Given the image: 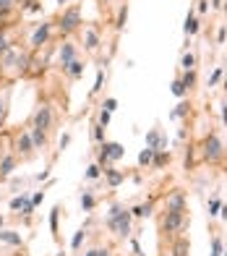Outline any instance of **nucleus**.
<instances>
[{
  "label": "nucleus",
  "mask_w": 227,
  "mask_h": 256,
  "mask_svg": "<svg viewBox=\"0 0 227 256\" xmlns=\"http://www.w3.org/2000/svg\"><path fill=\"white\" fill-rule=\"evenodd\" d=\"M107 225L113 227V230L120 235V238H125L131 233V214H128V209H123L120 204H115L113 209H110V217H107Z\"/></svg>",
  "instance_id": "nucleus-1"
},
{
  "label": "nucleus",
  "mask_w": 227,
  "mask_h": 256,
  "mask_svg": "<svg viewBox=\"0 0 227 256\" xmlns=\"http://www.w3.org/2000/svg\"><path fill=\"white\" fill-rule=\"evenodd\" d=\"M204 157L209 162H220L222 160V141L217 133H209L206 141H204Z\"/></svg>",
  "instance_id": "nucleus-2"
},
{
  "label": "nucleus",
  "mask_w": 227,
  "mask_h": 256,
  "mask_svg": "<svg viewBox=\"0 0 227 256\" xmlns=\"http://www.w3.org/2000/svg\"><path fill=\"white\" fill-rule=\"evenodd\" d=\"M50 126H52V113H50V107H47V105H39L37 113H34V128H37V131H47Z\"/></svg>",
  "instance_id": "nucleus-3"
},
{
  "label": "nucleus",
  "mask_w": 227,
  "mask_h": 256,
  "mask_svg": "<svg viewBox=\"0 0 227 256\" xmlns=\"http://www.w3.org/2000/svg\"><path fill=\"white\" fill-rule=\"evenodd\" d=\"M183 225H186V212H167L165 222H162V227H165V230H170V233L180 230Z\"/></svg>",
  "instance_id": "nucleus-4"
},
{
  "label": "nucleus",
  "mask_w": 227,
  "mask_h": 256,
  "mask_svg": "<svg viewBox=\"0 0 227 256\" xmlns=\"http://www.w3.org/2000/svg\"><path fill=\"white\" fill-rule=\"evenodd\" d=\"M78 21H81V13H78V8H71V11H66L63 13V18H60V26L66 32H74L76 26H78Z\"/></svg>",
  "instance_id": "nucleus-5"
},
{
  "label": "nucleus",
  "mask_w": 227,
  "mask_h": 256,
  "mask_svg": "<svg viewBox=\"0 0 227 256\" xmlns=\"http://www.w3.org/2000/svg\"><path fill=\"white\" fill-rule=\"evenodd\" d=\"M123 157V146L120 144H102V152H99V160H120Z\"/></svg>",
  "instance_id": "nucleus-6"
},
{
  "label": "nucleus",
  "mask_w": 227,
  "mask_h": 256,
  "mask_svg": "<svg viewBox=\"0 0 227 256\" xmlns=\"http://www.w3.org/2000/svg\"><path fill=\"white\" fill-rule=\"evenodd\" d=\"M74 60H76V47H74L71 42H66V44L60 47V63H63V68L71 66Z\"/></svg>",
  "instance_id": "nucleus-7"
},
{
  "label": "nucleus",
  "mask_w": 227,
  "mask_h": 256,
  "mask_svg": "<svg viewBox=\"0 0 227 256\" xmlns=\"http://www.w3.org/2000/svg\"><path fill=\"white\" fill-rule=\"evenodd\" d=\"M167 212H186V196H183V194L170 196V201H167Z\"/></svg>",
  "instance_id": "nucleus-8"
},
{
  "label": "nucleus",
  "mask_w": 227,
  "mask_h": 256,
  "mask_svg": "<svg viewBox=\"0 0 227 256\" xmlns=\"http://www.w3.org/2000/svg\"><path fill=\"white\" fill-rule=\"evenodd\" d=\"M147 144L151 146V149H157V152H159L162 146H165V139H162V133H159V131H149V133H147Z\"/></svg>",
  "instance_id": "nucleus-9"
},
{
  "label": "nucleus",
  "mask_w": 227,
  "mask_h": 256,
  "mask_svg": "<svg viewBox=\"0 0 227 256\" xmlns=\"http://www.w3.org/2000/svg\"><path fill=\"white\" fill-rule=\"evenodd\" d=\"M13 165H16V160L8 154V157H3V162H0V178H8L13 172Z\"/></svg>",
  "instance_id": "nucleus-10"
},
{
  "label": "nucleus",
  "mask_w": 227,
  "mask_h": 256,
  "mask_svg": "<svg viewBox=\"0 0 227 256\" xmlns=\"http://www.w3.org/2000/svg\"><path fill=\"white\" fill-rule=\"evenodd\" d=\"M47 34H50V26H47V24H42L39 29H37V34L32 37V44H34V47H39V44H42L44 40H47Z\"/></svg>",
  "instance_id": "nucleus-11"
},
{
  "label": "nucleus",
  "mask_w": 227,
  "mask_h": 256,
  "mask_svg": "<svg viewBox=\"0 0 227 256\" xmlns=\"http://www.w3.org/2000/svg\"><path fill=\"white\" fill-rule=\"evenodd\" d=\"M11 209H24V214H29L32 212V201H26L24 196H16L11 201Z\"/></svg>",
  "instance_id": "nucleus-12"
},
{
  "label": "nucleus",
  "mask_w": 227,
  "mask_h": 256,
  "mask_svg": "<svg viewBox=\"0 0 227 256\" xmlns=\"http://www.w3.org/2000/svg\"><path fill=\"white\" fill-rule=\"evenodd\" d=\"M183 29H186V34H188V37L198 32V18H196L193 13H188V16H186V26H183Z\"/></svg>",
  "instance_id": "nucleus-13"
},
{
  "label": "nucleus",
  "mask_w": 227,
  "mask_h": 256,
  "mask_svg": "<svg viewBox=\"0 0 227 256\" xmlns=\"http://www.w3.org/2000/svg\"><path fill=\"white\" fill-rule=\"evenodd\" d=\"M32 146H34V144H32V139H29L26 133H24V136H19V141H16V149L24 152V154H29V152H32Z\"/></svg>",
  "instance_id": "nucleus-14"
},
{
  "label": "nucleus",
  "mask_w": 227,
  "mask_h": 256,
  "mask_svg": "<svg viewBox=\"0 0 227 256\" xmlns=\"http://www.w3.org/2000/svg\"><path fill=\"white\" fill-rule=\"evenodd\" d=\"M180 68H183V71H193L196 68V58L190 52H186L183 58H180Z\"/></svg>",
  "instance_id": "nucleus-15"
},
{
  "label": "nucleus",
  "mask_w": 227,
  "mask_h": 256,
  "mask_svg": "<svg viewBox=\"0 0 227 256\" xmlns=\"http://www.w3.org/2000/svg\"><path fill=\"white\" fill-rule=\"evenodd\" d=\"M154 152H157V149H151V146H147V149H144V152L139 154V165H149V162L154 160Z\"/></svg>",
  "instance_id": "nucleus-16"
},
{
  "label": "nucleus",
  "mask_w": 227,
  "mask_h": 256,
  "mask_svg": "<svg viewBox=\"0 0 227 256\" xmlns=\"http://www.w3.org/2000/svg\"><path fill=\"white\" fill-rule=\"evenodd\" d=\"M180 84L186 86V91H188V89H193V84H196V73H193V71H186V76L180 79Z\"/></svg>",
  "instance_id": "nucleus-17"
},
{
  "label": "nucleus",
  "mask_w": 227,
  "mask_h": 256,
  "mask_svg": "<svg viewBox=\"0 0 227 256\" xmlns=\"http://www.w3.org/2000/svg\"><path fill=\"white\" fill-rule=\"evenodd\" d=\"M0 241L13 243V246H21V235H13V233H0Z\"/></svg>",
  "instance_id": "nucleus-18"
},
{
  "label": "nucleus",
  "mask_w": 227,
  "mask_h": 256,
  "mask_svg": "<svg viewBox=\"0 0 227 256\" xmlns=\"http://www.w3.org/2000/svg\"><path fill=\"white\" fill-rule=\"evenodd\" d=\"M66 71L71 73V76H81V71H84V66H81L78 60H74V63H71V66H66Z\"/></svg>",
  "instance_id": "nucleus-19"
},
{
  "label": "nucleus",
  "mask_w": 227,
  "mask_h": 256,
  "mask_svg": "<svg viewBox=\"0 0 227 256\" xmlns=\"http://www.w3.org/2000/svg\"><path fill=\"white\" fill-rule=\"evenodd\" d=\"M222 251H225L222 241H220V238H214V241H212V254H209V256H222Z\"/></svg>",
  "instance_id": "nucleus-20"
},
{
  "label": "nucleus",
  "mask_w": 227,
  "mask_h": 256,
  "mask_svg": "<svg viewBox=\"0 0 227 256\" xmlns=\"http://www.w3.org/2000/svg\"><path fill=\"white\" fill-rule=\"evenodd\" d=\"M133 214H136V217H147V214H151V204H141V207H136V209H133Z\"/></svg>",
  "instance_id": "nucleus-21"
},
{
  "label": "nucleus",
  "mask_w": 227,
  "mask_h": 256,
  "mask_svg": "<svg viewBox=\"0 0 227 256\" xmlns=\"http://www.w3.org/2000/svg\"><path fill=\"white\" fill-rule=\"evenodd\" d=\"M220 209H222L220 199H212V201H209V217H214L217 212H220Z\"/></svg>",
  "instance_id": "nucleus-22"
},
{
  "label": "nucleus",
  "mask_w": 227,
  "mask_h": 256,
  "mask_svg": "<svg viewBox=\"0 0 227 256\" xmlns=\"http://www.w3.org/2000/svg\"><path fill=\"white\" fill-rule=\"evenodd\" d=\"M172 94H175V97H183L186 94V86L180 84V81H175V84H172Z\"/></svg>",
  "instance_id": "nucleus-23"
},
{
  "label": "nucleus",
  "mask_w": 227,
  "mask_h": 256,
  "mask_svg": "<svg viewBox=\"0 0 227 256\" xmlns=\"http://www.w3.org/2000/svg\"><path fill=\"white\" fill-rule=\"evenodd\" d=\"M86 42H89L86 47H89V50H94V47H97V34H94V32H86Z\"/></svg>",
  "instance_id": "nucleus-24"
},
{
  "label": "nucleus",
  "mask_w": 227,
  "mask_h": 256,
  "mask_svg": "<svg viewBox=\"0 0 227 256\" xmlns=\"http://www.w3.org/2000/svg\"><path fill=\"white\" fill-rule=\"evenodd\" d=\"M81 207H84V209H92L94 207V199L89 196V194H84V196H81Z\"/></svg>",
  "instance_id": "nucleus-25"
},
{
  "label": "nucleus",
  "mask_w": 227,
  "mask_h": 256,
  "mask_svg": "<svg viewBox=\"0 0 227 256\" xmlns=\"http://www.w3.org/2000/svg\"><path fill=\"white\" fill-rule=\"evenodd\" d=\"M5 105H8V94L0 97V123H3V118H5Z\"/></svg>",
  "instance_id": "nucleus-26"
},
{
  "label": "nucleus",
  "mask_w": 227,
  "mask_h": 256,
  "mask_svg": "<svg viewBox=\"0 0 227 256\" xmlns=\"http://www.w3.org/2000/svg\"><path fill=\"white\" fill-rule=\"evenodd\" d=\"M165 162H170V154H157V160H154V165H157V168H162Z\"/></svg>",
  "instance_id": "nucleus-27"
},
{
  "label": "nucleus",
  "mask_w": 227,
  "mask_h": 256,
  "mask_svg": "<svg viewBox=\"0 0 227 256\" xmlns=\"http://www.w3.org/2000/svg\"><path fill=\"white\" fill-rule=\"evenodd\" d=\"M186 251H188V243L183 241V243H178V249H175V256H186Z\"/></svg>",
  "instance_id": "nucleus-28"
},
{
  "label": "nucleus",
  "mask_w": 227,
  "mask_h": 256,
  "mask_svg": "<svg viewBox=\"0 0 227 256\" xmlns=\"http://www.w3.org/2000/svg\"><path fill=\"white\" fill-rule=\"evenodd\" d=\"M115 107H117V99H107V102H105V113H113Z\"/></svg>",
  "instance_id": "nucleus-29"
},
{
  "label": "nucleus",
  "mask_w": 227,
  "mask_h": 256,
  "mask_svg": "<svg viewBox=\"0 0 227 256\" xmlns=\"http://www.w3.org/2000/svg\"><path fill=\"white\" fill-rule=\"evenodd\" d=\"M84 235H86L84 230H78V233H76V238H74V249H78V246H81V241H84Z\"/></svg>",
  "instance_id": "nucleus-30"
},
{
  "label": "nucleus",
  "mask_w": 227,
  "mask_h": 256,
  "mask_svg": "<svg viewBox=\"0 0 227 256\" xmlns=\"http://www.w3.org/2000/svg\"><path fill=\"white\" fill-rule=\"evenodd\" d=\"M186 110H188V105H178V110L172 113V118H180V115H186Z\"/></svg>",
  "instance_id": "nucleus-31"
},
{
  "label": "nucleus",
  "mask_w": 227,
  "mask_h": 256,
  "mask_svg": "<svg viewBox=\"0 0 227 256\" xmlns=\"http://www.w3.org/2000/svg\"><path fill=\"white\" fill-rule=\"evenodd\" d=\"M120 180H123V175H120V172H110V183H113V186H117Z\"/></svg>",
  "instance_id": "nucleus-32"
},
{
  "label": "nucleus",
  "mask_w": 227,
  "mask_h": 256,
  "mask_svg": "<svg viewBox=\"0 0 227 256\" xmlns=\"http://www.w3.org/2000/svg\"><path fill=\"white\" fill-rule=\"evenodd\" d=\"M107 123H110V113H105V110H102V115H99V126H107Z\"/></svg>",
  "instance_id": "nucleus-33"
},
{
  "label": "nucleus",
  "mask_w": 227,
  "mask_h": 256,
  "mask_svg": "<svg viewBox=\"0 0 227 256\" xmlns=\"http://www.w3.org/2000/svg\"><path fill=\"white\" fill-rule=\"evenodd\" d=\"M220 79H222V68H217V71H214V76H212V81H209V84L214 86V84H217V81H220Z\"/></svg>",
  "instance_id": "nucleus-34"
},
{
  "label": "nucleus",
  "mask_w": 227,
  "mask_h": 256,
  "mask_svg": "<svg viewBox=\"0 0 227 256\" xmlns=\"http://www.w3.org/2000/svg\"><path fill=\"white\" fill-rule=\"evenodd\" d=\"M86 175H89V178H97V175H99V168H97V165H92V168H89V172H86Z\"/></svg>",
  "instance_id": "nucleus-35"
},
{
  "label": "nucleus",
  "mask_w": 227,
  "mask_h": 256,
  "mask_svg": "<svg viewBox=\"0 0 227 256\" xmlns=\"http://www.w3.org/2000/svg\"><path fill=\"white\" fill-rule=\"evenodd\" d=\"M13 0H0V11H5V8H11Z\"/></svg>",
  "instance_id": "nucleus-36"
},
{
  "label": "nucleus",
  "mask_w": 227,
  "mask_h": 256,
  "mask_svg": "<svg viewBox=\"0 0 227 256\" xmlns=\"http://www.w3.org/2000/svg\"><path fill=\"white\" fill-rule=\"evenodd\" d=\"M94 139H102V126H94Z\"/></svg>",
  "instance_id": "nucleus-37"
},
{
  "label": "nucleus",
  "mask_w": 227,
  "mask_h": 256,
  "mask_svg": "<svg viewBox=\"0 0 227 256\" xmlns=\"http://www.w3.org/2000/svg\"><path fill=\"white\" fill-rule=\"evenodd\" d=\"M222 118H225V123H227V105H222Z\"/></svg>",
  "instance_id": "nucleus-38"
},
{
  "label": "nucleus",
  "mask_w": 227,
  "mask_h": 256,
  "mask_svg": "<svg viewBox=\"0 0 227 256\" xmlns=\"http://www.w3.org/2000/svg\"><path fill=\"white\" fill-rule=\"evenodd\" d=\"M212 5H214V8H220L222 3H220V0H212Z\"/></svg>",
  "instance_id": "nucleus-39"
},
{
  "label": "nucleus",
  "mask_w": 227,
  "mask_h": 256,
  "mask_svg": "<svg viewBox=\"0 0 227 256\" xmlns=\"http://www.w3.org/2000/svg\"><path fill=\"white\" fill-rule=\"evenodd\" d=\"M86 256H99V251H89Z\"/></svg>",
  "instance_id": "nucleus-40"
},
{
  "label": "nucleus",
  "mask_w": 227,
  "mask_h": 256,
  "mask_svg": "<svg viewBox=\"0 0 227 256\" xmlns=\"http://www.w3.org/2000/svg\"><path fill=\"white\" fill-rule=\"evenodd\" d=\"M99 256H110V251H99Z\"/></svg>",
  "instance_id": "nucleus-41"
},
{
  "label": "nucleus",
  "mask_w": 227,
  "mask_h": 256,
  "mask_svg": "<svg viewBox=\"0 0 227 256\" xmlns=\"http://www.w3.org/2000/svg\"><path fill=\"white\" fill-rule=\"evenodd\" d=\"M222 254H225V256H227V251H222Z\"/></svg>",
  "instance_id": "nucleus-42"
}]
</instances>
